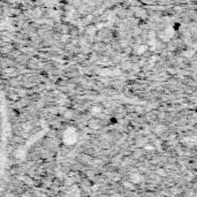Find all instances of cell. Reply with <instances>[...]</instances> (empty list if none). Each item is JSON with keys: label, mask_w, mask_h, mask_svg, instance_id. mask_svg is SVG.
Segmentation results:
<instances>
[{"label": "cell", "mask_w": 197, "mask_h": 197, "mask_svg": "<svg viewBox=\"0 0 197 197\" xmlns=\"http://www.w3.org/2000/svg\"><path fill=\"white\" fill-rule=\"evenodd\" d=\"M91 112H92V113H99V112H102V108L97 106H94L91 108Z\"/></svg>", "instance_id": "5b68a950"}, {"label": "cell", "mask_w": 197, "mask_h": 197, "mask_svg": "<svg viewBox=\"0 0 197 197\" xmlns=\"http://www.w3.org/2000/svg\"><path fill=\"white\" fill-rule=\"evenodd\" d=\"M62 141L66 145H73L77 141V133L74 128H68L66 129V131L63 133Z\"/></svg>", "instance_id": "6da1fadb"}, {"label": "cell", "mask_w": 197, "mask_h": 197, "mask_svg": "<svg viewBox=\"0 0 197 197\" xmlns=\"http://www.w3.org/2000/svg\"><path fill=\"white\" fill-rule=\"evenodd\" d=\"M158 174H160V175H166L165 172H164V171H162V170H160V171H158Z\"/></svg>", "instance_id": "52a82bcc"}, {"label": "cell", "mask_w": 197, "mask_h": 197, "mask_svg": "<svg viewBox=\"0 0 197 197\" xmlns=\"http://www.w3.org/2000/svg\"><path fill=\"white\" fill-rule=\"evenodd\" d=\"M160 38H162L163 40H168L171 39L172 37L174 36V29H172V28H168L167 30H165V31H163L162 34H160Z\"/></svg>", "instance_id": "7a4b0ae2"}, {"label": "cell", "mask_w": 197, "mask_h": 197, "mask_svg": "<svg viewBox=\"0 0 197 197\" xmlns=\"http://www.w3.org/2000/svg\"><path fill=\"white\" fill-rule=\"evenodd\" d=\"M144 149H145V150H153L154 148L152 145H149V144H148V145H145V148H144Z\"/></svg>", "instance_id": "8992f818"}, {"label": "cell", "mask_w": 197, "mask_h": 197, "mask_svg": "<svg viewBox=\"0 0 197 197\" xmlns=\"http://www.w3.org/2000/svg\"><path fill=\"white\" fill-rule=\"evenodd\" d=\"M146 50H148V46H146V45H140V46H137L136 52H137L138 54H143Z\"/></svg>", "instance_id": "277c9868"}, {"label": "cell", "mask_w": 197, "mask_h": 197, "mask_svg": "<svg viewBox=\"0 0 197 197\" xmlns=\"http://www.w3.org/2000/svg\"><path fill=\"white\" fill-rule=\"evenodd\" d=\"M129 180L133 182L134 185H135V183H140V182L142 181V176H141V175H140L138 173H134V174H131V175H130Z\"/></svg>", "instance_id": "3957f363"}]
</instances>
